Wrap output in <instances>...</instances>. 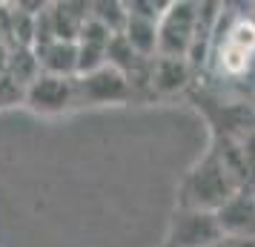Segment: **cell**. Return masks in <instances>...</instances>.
<instances>
[{
	"mask_svg": "<svg viewBox=\"0 0 255 247\" xmlns=\"http://www.w3.org/2000/svg\"><path fill=\"white\" fill-rule=\"evenodd\" d=\"M235 190H238V181L232 178L230 167L224 164V161H218V158H209L198 170H192L189 178H186L184 207L215 213Z\"/></svg>",
	"mask_w": 255,
	"mask_h": 247,
	"instance_id": "obj_1",
	"label": "cell"
},
{
	"mask_svg": "<svg viewBox=\"0 0 255 247\" xmlns=\"http://www.w3.org/2000/svg\"><path fill=\"white\" fill-rule=\"evenodd\" d=\"M198 35V3H169L163 17L158 20V55L163 58H184L195 43Z\"/></svg>",
	"mask_w": 255,
	"mask_h": 247,
	"instance_id": "obj_2",
	"label": "cell"
},
{
	"mask_svg": "<svg viewBox=\"0 0 255 247\" xmlns=\"http://www.w3.org/2000/svg\"><path fill=\"white\" fill-rule=\"evenodd\" d=\"M218 239H224L215 213L181 207L172 219L169 245L172 247H212Z\"/></svg>",
	"mask_w": 255,
	"mask_h": 247,
	"instance_id": "obj_3",
	"label": "cell"
},
{
	"mask_svg": "<svg viewBox=\"0 0 255 247\" xmlns=\"http://www.w3.org/2000/svg\"><path fill=\"white\" fill-rule=\"evenodd\" d=\"M221 233L232 239H255V193L238 187L215 210Z\"/></svg>",
	"mask_w": 255,
	"mask_h": 247,
	"instance_id": "obj_4",
	"label": "cell"
},
{
	"mask_svg": "<svg viewBox=\"0 0 255 247\" xmlns=\"http://www.w3.org/2000/svg\"><path fill=\"white\" fill-rule=\"evenodd\" d=\"M75 101V78H58L40 72L26 89V104L37 112H60Z\"/></svg>",
	"mask_w": 255,
	"mask_h": 247,
	"instance_id": "obj_5",
	"label": "cell"
},
{
	"mask_svg": "<svg viewBox=\"0 0 255 247\" xmlns=\"http://www.w3.org/2000/svg\"><path fill=\"white\" fill-rule=\"evenodd\" d=\"M75 95L86 98L89 104H112V101H124L129 95V78L121 69L106 63L104 69L83 75L75 83Z\"/></svg>",
	"mask_w": 255,
	"mask_h": 247,
	"instance_id": "obj_6",
	"label": "cell"
},
{
	"mask_svg": "<svg viewBox=\"0 0 255 247\" xmlns=\"http://www.w3.org/2000/svg\"><path fill=\"white\" fill-rule=\"evenodd\" d=\"M37 60H40L46 75L75 78L78 75V40H55V37H49V43H43Z\"/></svg>",
	"mask_w": 255,
	"mask_h": 247,
	"instance_id": "obj_7",
	"label": "cell"
},
{
	"mask_svg": "<svg viewBox=\"0 0 255 247\" xmlns=\"http://www.w3.org/2000/svg\"><path fill=\"white\" fill-rule=\"evenodd\" d=\"M121 35L132 46V52L143 60H152V55L158 52V20L127 12V26H124Z\"/></svg>",
	"mask_w": 255,
	"mask_h": 247,
	"instance_id": "obj_8",
	"label": "cell"
},
{
	"mask_svg": "<svg viewBox=\"0 0 255 247\" xmlns=\"http://www.w3.org/2000/svg\"><path fill=\"white\" fill-rule=\"evenodd\" d=\"M152 86L163 95L178 92L186 81H189V66H186L184 58H152V72H149Z\"/></svg>",
	"mask_w": 255,
	"mask_h": 247,
	"instance_id": "obj_9",
	"label": "cell"
},
{
	"mask_svg": "<svg viewBox=\"0 0 255 247\" xmlns=\"http://www.w3.org/2000/svg\"><path fill=\"white\" fill-rule=\"evenodd\" d=\"M212 247H255V239H232V236H224Z\"/></svg>",
	"mask_w": 255,
	"mask_h": 247,
	"instance_id": "obj_10",
	"label": "cell"
}]
</instances>
